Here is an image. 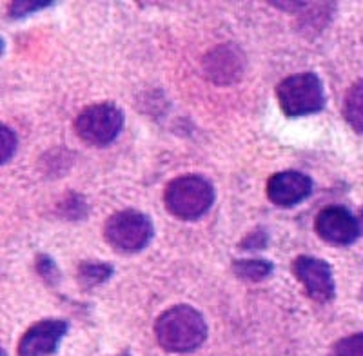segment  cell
Masks as SVG:
<instances>
[{
	"instance_id": "cell-5",
	"label": "cell",
	"mask_w": 363,
	"mask_h": 356,
	"mask_svg": "<svg viewBox=\"0 0 363 356\" xmlns=\"http://www.w3.org/2000/svg\"><path fill=\"white\" fill-rule=\"evenodd\" d=\"M124 128V113L111 102L93 104L84 109L77 121L74 131L82 142L95 148L109 145Z\"/></svg>"
},
{
	"instance_id": "cell-6",
	"label": "cell",
	"mask_w": 363,
	"mask_h": 356,
	"mask_svg": "<svg viewBox=\"0 0 363 356\" xmlns=\"http://www.w3.org/2000/svg\"><path fill=\"white\" fill-rule=\"evenodd\" d=\"M293 273L303 291L314 302L327 304L335 299L336 286L330 265L316 257H298L293 262Z\"/></svg>"
},
{
	"instance_id": "cell-12",
	"label": "cell",
	"mask_w": 363,
	"mask_h": 356,
	"mask_svg": "<svg viewBox=\"0 0 363 356\" xmlns=\"http://www.w3.org/2000/svg\"><path fill=\"white\" fill-rule=\"evenodd\" d=\"M233 271L240 280L262 282L272 273V264L267 260H236Z\"/></svg>"
},
{
	"instance_id": "cell-2",
	"label": "cell",
	"mask_w": 363,
	"mask_h": 356,
	"mask_svg": "<svg viewBox=\"0 0 363 356\" xmlns=\"http://www.w3.org/2000/svg\"><path fill=\"white\" fill-rule=\"evenodd\" d=\"M164 204L177 218L199 220L215 204V187L199 174H184L167 184Z\"/></svg>"
},
{
	"instance_id": "cell-3",
	"label": "cell",
	"mask_w": 363,
	"mask_h": 356,
	"mask_svg": "<svg viewBox=\"0 0 363 356\" xmlns=\"http://www.w3.org/2000/svg\"><path fill=\"white\" fill-rule=\"evenodd\" d=\"M277 99L281 111L291 118L314 115L325 106L323 84L314 73H298L281 80L277 87Z\"/></svg>"
},
{
	"instance_id": "cell-17",
	"label": "cell",
	"mask_w": 363,
	"mask_h": 356,
	"mask_svg": "<svg viewBox=\"0 0 363 356\" xmlns=\"http://www.w3.org/2000/svg\"><path fill=\"white\" fill-rule=\"evenodd\" d=\"M38 273L42 274V278H51V274L57 277V269H55L53 260H50L48 257H40V260H38Z\"/></svg>"
},
{
	"instance_id": "cell-7",
	"label": "cell",
	"mask_w": 363,
	"mask_h": 356,
	"mask_svg": "<svg viewBox=\"0 0 363 356\" xmlns=\"http://www.w3.org/2000/svg\"><path fill=\"white\" fill-rule=\"evenodd\" d=\"M67 329L69 326L66 320L58 318H48L33 323L18 342V356L55 355L62 338L66 336Z\"/></svg>"
},
{
	"instance_id": "cell-9",
	"label": "cell",
	"mask_w": 363,
	"mask_h": 356,
	"mask_svg": "<svg viewBox=\"0 0 363 356\" xmlns=\"http://www.w3.org/2000/svg\"><path fill=\"white\" fill-rule=\"evenodd\" d=\"M313 191V180L300 171H280L267 182V196L274 206L293 207Z\"/></svg>"
},
{
	"instance_id": "cell-1",
	"label": "cell",
	"mask_w": 363,
	"mask_h": 356,
	"mask_svg": "<svg viewBox=\"0 0 363 356\" xmlns=\"http://www.w3.org/2000/svg\"><path fill=\"white\" fill-rule=\"evenodd\" d=\"M155 335L167 352H191L207 338V323L194 307L180 304L164 311L155 323Z\"/></svg>"
},
{
	"instance_id": "cell-10",
	"label": "cell",
	"mask_w": 363,
	"mask_h": 356,
	"mask_svg": "<svg viewBox=\"0 0 363 356\" xmlns=\"http://www.w3.org/2000/svg\"><path fill=\"white\" fill-rule=\"evenodd\" d=\"M206 75L216 84H233L242 77L244 60L238 50L233 46H220L203 58Z\"/></svg>"
},
{
	"instance_id": "cell-15",
	"label": "cell",
	"mask_w": 363,
	"mask_h": 356,
	"mask_svg": "<svg viewBox=\"0 0 363 356\" xmlns=\"http://www.w3.org/2000/svg\"><path fill=\"white\" fill-rule=\"evenodd\" d=\"M15 151H17V137L8 126H4L2 128V162L8 164L9 158L15 155Z\"/></svg>"
},
{
	"instance_id": "cell-8",
	"label": "cell",
	"mask_w": 363,
	"mask_h": 356,
	"mask_svg": "<svg viewBox=\"0 0 363 356\" xmlns=\"http://www.w3.org/2000/svg\"><path fill=\"white\" fill-rule=\"evenodd\" d=\"M314 229L320 238L335 245H349L359 236L358 220L340 206H329L318 213Z\"/></svg>"
},
{
	"instance_id": "cell-16",
	"label": "cell",
	"mask_w": 363,
	"mask_h": 356,
	"mask_svg": "<svg viewBox=\"0 0 363 356\" xmlns=\"http://www.w3.org/2000/svg\"><path fill=\"white\" fill-rule=\"evenodd\" d=\"M45 6L44 2H29V0H18V2H13L9 6V13H11L13 17H26V15H31L37 9H44Z\"/></svg>"
},
{
	"instance_id": "cell-13",
	"label": "cell",
	"mask_w": 363,
	"mask_h": 356,
	"mask_svg": "<svg viewBox=\"0 0 363 356\" xmlns=\"http://www.w3.org/2000/svg\"><path fill=\"white\" fill-rule=\"evenodd\" d=\"M113 267L104 262H82L79 267V282L84 287H95L109 280Z\"/></svg>"
},
{
	"instance_id": "cell-4",
	"label": "cell",
	"mask_w": 363,
	"mask_h": 356,
	"mask_svg": "<svg viewBox=\"0 0 363 356\" xmlns=\"http://www.w3.org/2000/svg\"><path fill=\"white\" fill-rule=\"evenodd\" d=\"M104 236L115 251L138 253L153 238V224L144 213L125 209L109 216L104 226Z\"/></svg>"
},
{
	"instance_id": "cell-11",
	"label": "cell",
	"mask_w": 363,
	"mask_h": 356,
	"mask_svg": "<svg viewBox=\"0 0 363 356\" xmlns=\"http://www.w3.org/2000/svg\"><path fill=\"white\" fill-rule=\"evenodd\" d=\"M343 115L349 126L363 135V80L349 87L343 102Z\"/></svg>"
},
{
	"instance_id": "cell-14",
	"label": "cell",
	"mask_w": 363,
	"mask_h": 356,
	"mask_svg": "<svg viewBox=\"0 0 363 356\" xmlns=\"http://www.w3.org/2000/svg\"><path fill=\"white\" fill-rule=\"evenodd\" d=\"M330 356H363V333L338 340L330 349Z\"/></svg>"
}]
</instances>
